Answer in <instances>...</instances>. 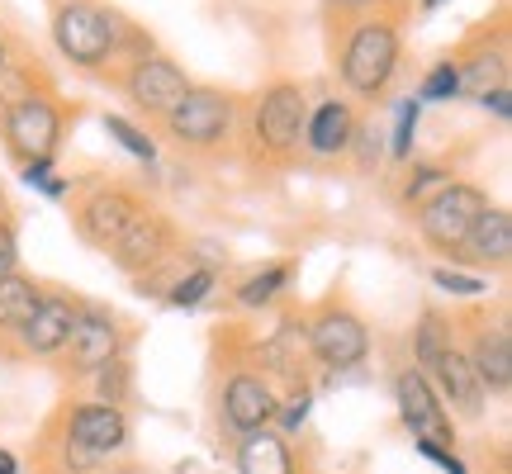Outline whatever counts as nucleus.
Wrapping results in <instances>:
<instances>
[{"label": "nucleus", "mask_w": 512, "mask_h": 474, "mask_svg": "<svg viewBox=\"0 0 512 474\" xmlns=\"http://www.w3.org/2000/svg\"><path fill=\"white\" fill-rule=\"evenodd\" d=\"M86 294L67 290V285H43L38 294V309L29 313V323L15 332L10 342V356L15 361H57L67 337H72V323H76V309H81Z\"/></svg>", "instance_id": "nucleus-9"}, {"label": "nucleus", "mask_w": 512, "mask_h": 474, "mask_svg": "<svg viewBox=\"0 0 512 474\" xmlns=\"http://www.w3.org/2000/svg\"><path fill=\"white\" fill-rule=\"evenodd\" d=\"M356 124H361L356 105L342 100V95H328V100H318L309 110V119H304V147H309L313 157H347Z\"/></svg>", "instance_id": "nucleus-19"}, {"label": "nucleus", "mask_w": 512, "mask_h": 474, "mask_svg": "<svg viewBox=\"0 0 512 474\" xmlns=\"http://www.w3.org/2000/svg\"><path fill=\"white\" fill-rule=\"evenodd\" d=\"M0 214H10V204H5V185H0Z\"/></svg>", "instance_id": "nucleus-39"}, {"label": "nucleus", "mask_w": 512, "mask_h": 474, "mask_svg": "<svg viewBox=\"0 0 512 474\" xmlns=\"http://www.w3.org/2000/svg\"><path fill=\"white\" fill-rule=\"evenodd\" d=\"M427 380H432V389H437L441 408H451V413H460L465 422H479L484 418V408H489V394H484V384H479L475 365L465 361V351L451 347L441 351L437 361H432V370H422Z\"/></svg>", "instance_id": "nucleus-16"}, {"label": "nucleus", "mask_w": 512, "mask_h": 474, "mask_svg": "<svg viewBox=\"0 0 512 474\" xmlns=\"http://www.w3.org/2000/svg\"><path fill=\"white\" fill-rule=\"evenodd\" d=\"M128 413L100 399L62 403L34 451L38 474H100L119 451H128Z\"/></svg>", "instance_id": "nucleus-1"}, {"label": "nucleus", "mask_w": 512, "mask_h": 474, "mask_svg": "<svg viewBox=\"0 0 512 474\" xmlns=\"http://www.w3.org/2000/svg\"><path fill=\"white\" fill-rule=\"evenodd\" d=\"M437 5H446V0H422V15H427V10H437Z\"/></svg>", "instance_id": "nucleus-38"}, {"label": "nucleus", "mask_w": 512, "mask_h": 474, "mask_svg": "<svg viewBox=\"0 0 512 474\" xmlns=\"http://www.w3.org/2000/svg\"><path fill=\"white\" fill-rule=\"evenodd\" d=\"M347 152H356V166H361V171H375V166L384 162V133L375 124H356Z\"/></svg>", "instance_id": "nucleus-32"}, {"label": "nucleus", "mask_w": 512, "mask_h": 474, "mask_svg": "<svg viewBox=\"0 0 512 474\" xmlns=\"http://www.w3.org/2000/svg\"><path fill=\"white\" fill-rule=\"evenodd\" d=\"M38 294H43V280H29L24 271L0 275V347L10 351L15 332L29 323V313L38 309Z\"/></svg>", "instance_id": "nucleus-22"}, {"label": "nucleus", "mask_w": 512, "mask_h": 474, "mask_svg": "<svg viewBox=\"0 0 512 474\" xmlns=\"http://www.w3.org/2000/svg\"><path fill=\"white\" fill-rule=\"evenodd\" d=\"M451 347H456V323H451L446 313L427 309L418 323H413V365H418V370H432V361Z\"/></svg>", "instance_id": "nucleus-23"}, {"label": "nucleus", "mask_w": 512, "mask_h": 474, "mask_svg": "<svg viewBox=\"0 0 512 474\" xmlns=\"http://www.w3.org/2000/svg\"><path fill=\"white\" fill-rule=\"evenodd\" d=\"M290 275H294L290 261H271V266L256 271L247 285H238V304L242 309H266V304H275L280 294L290 290Z\"/></svg>", "instance_id": "nucleus-24"}, {"label": "nucleus", "mask_w": 512, "mask_h": 474, "mask_svg": "<svg viewBox=\"0 0 512 474\" xmlns=\"http://www.w3.org/2000/svg\"><path fill=\"white\" fill-rule=\"evenodd\" d=\"M304 119L309 95L299 81H275L252 100L247 110V143L266 166H290L304 147Z\"/></svg>", "instance_id": "nucleus-2"}, {"label": "nucleus", "mask_w": 512, "mask_h": 474, "mask_svg": "<svg viewBox=\"0 0 512 474\" xmlns=\"http://www.w3.org/2000/svg\"><path fill=\"white\" fill-rule=\"evenodd\" d=\"M460 266H475V275H503L512 266V214L508 209H498V204H489L484 214H479V223L465 233V242H460L456 252Z\"/></svg>", "instance_id": "nucleus-18"}, {"label": "nucleus", "mask_w": 512, "mask_h": 474, "mask_svg": "<svg viewBox=\"0 0 512 474\" xmlns=\"http://www.w3.org/2000/svg\"><path fill=\"white\" fill-rule=\"evenodd\" d=\"M332 15H342V19H366V15H375L384 0H323Z\"/></svg>", "instance_id": "nucleus-34"}, {"label": "nucleus", "mask_w": 512, "mask_h": 474, "mask_svg": "<svg viewBox=\"0 0 512 474\" xmlns=\"http://www.w3.org/2000/svg\"><path fill=\"white\" fill-rule=\"evenodd\" d=\"M91 380H95V399H100V403L128 408V399H133V365H128V356H119V361H110V365H100Z\"/></svg>", "instance_id": "nucleus-27"}, {"label": "nucleus", "mask_w": 512, "mask_h": 474, "mask_svg": "<svg viewBox=\"0 0 512 474\" xmlns=\"http://www.w3.org/2000/svg\"><path fill=\"white\" fill-rule=\"evenodd\" d=\"M418 451L432 460V465H441L446 474H470V470H465V460H460L456 451H446V446H427V441H418Z\"/></svg>", "instance_id": "nucleus-35"}, {"label": "nucleus", "mask_w": 512, "mask_h": 474, "mask_svg": "<svg viewBox=\"0 0 512 474\" xmlns=\"http://www.w3.org/2000/svg\"><path fill=\"white\" fill-rule=\"evenodd\" d=\"M304 337H309V356L328 370H356V365L370 356V328L366 318L347 304H323L304 323Z\"/></svg>", "instance_id": "nucleus-10"}, {"label": "nucleus", "mask_w": 512, "mask_h": 474, "mask_svg": "<svg viewBox=\"0 0 512 474\" xmlns=\"http://www.w3.org/2000/svg\"><path fill=\"white\" fill-rule=\"evenodd\" d=\"M394 399H399V418L413 432V441L456 451V422L441 408L437 389H432V380L422 375L418 365H403L399 375H394Z\"/></svg>", "instance_id": "nucleus-13"}, {"label": "nucleus", "mask_w": 512, "mask_h": 474, "mask_svg": "<svg viewBox=\"0 0 512 474\" xmlns=\"http://www.w3.org/2000/svg\"><path fill=\"white\" fill-rule=\"evenodd\" d=\"M214 285H219L214 266H195V271H185L181 280L166 290V304H171V309H200L204 299L214 294Z\"/></svg>", "instance_id": "nucleus-28"}, {"label": "nucleus", "mask_w": 512, "mask_h": 474, "mask_svg": "<svg viewBox=\"0 0 512 474\" xmlns=\"http://www.w3.org/2000/svg\"><path fill=\"white\" fill-rule=\"evenodd\" d=\"M62 100L48 81H38L34 91L15 95L5 110H0V138L5 147L24 162H53L57 157V143H62Z\"/></svg>", "instance_id": "nucleus-5"}, {"label": "nucleus", "mask_w": 512, "mask_h": 474, "mask_svg": "<svg viewBox=\"0 0 512 474\" xmlns=\"http://www.w3.org/2000/svg\"><path fill=\"white\" fill-rule=\"evenodd\" d=\"M342 86H347L356 100H380L389 91V81L399 72V24L389 15H366L347 29V43H342Z\"/></svg>", "instance_id": "nucleus-4"}, {"label": "nucleus", "mask_w": 512, "mask_h": 474, "mask_svg": "<svg viewBox=\"0 0 512 474\" xmlns=\"http://www.w3.org/2000/svg\"><path fill=\"white\" fill-rule=\"evenodd\" d=\"M100 474H124V470H100Z\"/></svg>", "instance_id": "nucleus-40"}, {"label": "nucleus", "mask_w": 512, "mask_h": 474, "mask_svg": "<svg viewBox=\"0 0 512 474\" xmlns=\"http://www.w3.org/2000/svg\"><path fill=\"white\" fill-rule=\"evenodd\" d=\"M128 342H133V328H128L119 313L105 309V304H95V299H81L72 337H67V347H62V356H57L53 365L67 380H91L100 365L128 356Z\"/></svg>", "instance_id": "nucleus-6"}, {"label": "nucleus", "mask_w": 512, "mask_h": 474, "mask_svg": "<svg viewBox=\"0 0 512 474\" xmlns=\"http://www.w3.org/2000/svg\"><path fill=\"white\" fill-rule=\"evenodd\" d=\"M280 394L266 375H256V365H238L228 380H223V399H219V427L228 437H252L261 427L275 422Z\"/></svg>", "instance_id": "nucleus-12"}, {"label": "nucleus", "mask_w": 512, "mask_h": 474, "mask_svg": "<svg viewBox=\"0 0 512 474\" xmlns=\"http://www.w3.org/2000/svg\"><path fill=\"white\" fill-rule=\"evenodd\" d=\"M233 460H238V474H299V456H294L290 437H280L275 427L238 437Z\"/></svg>", "instance_id": "nucleus-20"}, {"label": "nucleus", "mask_w": 512, "mask_h": 474, "mask_svg": "<svg viewBox=\"0 0 512 474\" xmlns=\"http://www.w3.org/2000/svg\"><path fill=\"white\" fill-rule=\"evenodd\" d=\"M190 86H195V81L185 76V67L166 53L133 57V62L119 67V91H124V100L133 105V110L152 114V119H166L171 105H176Z\"/></svg>", "instance_id": "nucleus-11"}, {"label": "nucleus", "mask_w": 512, "mask_h": 474, "mask_svg": "<svg viewBox=\"0 0 512 474\" xmlns=\"http://www.w3.org/2000/svg\"><path fill=\"white\" fill-rule=\"evenodd\" d=\"M119 10L95 0H57L53 5V43L81 72H105L119 62Z\"/></svg>", "instance_id": "nucleus-3"}, {"label": "nucleus", "mask_w": 512, "mask_h": 474, "mask_svg": "<svg viewBox=\"0 0 512 474\" xmlns=\"http://www.w3.org/2000/svg\"><path fill=\"white\" fill-rule=\"evenodd\" d=\"M456 95H460V72L451 57L437 62V67H427V76H422V86H418V100H456Z\"/></svg>", "instance_id": "nucleus-30"}, {"label": "nucleus", "mask_w": 512, "mask_h": 474, "mask_svg": "<svg viewBox=\"0 0 512 474\" xmlns=\"http://www.w3.org/2000/svg\"><path fill=\"white\" fill-rule=\"evenodd\" d=\"M19 271V228L10 214H0V275Z\"/></svg>", "instance_id": "nucleus-33"}, {"label": "nucleus", "mask_w": 512, "mask_h": 474, "mask_svg": "<svg viewBox=\"0 0 512 474\" xmlns=\"http://www.w3.org/2000/svg\"><path fill=\"white\" fill-rule=\"evenodd\" d=\"M143 209H147V200L133 195V190H124V185H95V190H86L81 204H76V233L86 237L91 247L110 252V242L124 233Z\"/></svg>", "instance_id": "nucleus-15"}, {"label": "nucleus", "mask_w": 512, "mask_h": 474, "mask_svg": "<svg viewBox=\"0 0 512 474\" xmlns=\"http://www.w3.org/2000/svg\"><path fill=\"white\" fill-rule=\"evenodd\" d=\"M484 209H489V195H484L475 181H460L456 176V181L441 185L437 195L418 209V237L437 256H451V261H456L460 242H465V233L479 223Z\"/></svg>", "instance_id": "nucleus-8"}, {"label": "nucleus", "mask_w": 512, "mask_h": 474, "mask_svg": "<svg viewBox=\"0 0 512 474\" xmlns=\"http://www.w3.org/2000/svg\"><path fill=\"white\" fill-rule=\"evenodd\" d=\"M422 124V100L418 95H403L394 105V133H389V157L394 162H413V138Z\"/></svg>", "instance_id": "nucleus-26"}, {"label": "nucleus", "mask_w": 512, "mask_h": 474, "mask_svg": "<svg viewBox=\"0 0 512 474\" xmlns=\"http://www.w3.org/2000/svg\"><path fill=\"white\" fill-rule=\"evenodd\" d=\"M456 62V72H460V95H484V91H494V86H503L508 81V53H503V43H494L489 48V38L484 43H475L465 57H451Z\"/></svg>", "instance_id": "nucleus-21"}, {"label": "nucleus", "mask_w": 512, "mask_h": 474, "mask_svg": "<svg viewBox=\"0 0 512 474\" xmlns=\"http://www.w3.org/2000/svg\"><path fill=\"white\" fill-rule=\"evenodd\" d=\"M479 105H484V110L494 114V119H508V114H512V95H508V81H503V86H494V91H484V95H479Z\"/></svg>", "instance_id": "nucleus-36"}, {"label": "nucleus", "mask_w": 512, "mask_h": 474, "mask_svg": "<svg viewBox=\"0 0 512 474\" xmlns=\"http://www.w3.org/2000/svg\"><path fill=\"white\" fill-rule=\"evenodd\" d=\"M432 285L446 294H456V299H479V294L489 290L484 275H465V271H456V266H437V271H432Z\"/></svg>", "instance_id": "nucleus-31"}, {"label": "nucleus", "mask_w": 512, "mask_h": 474, "mask_svg": "<svg viewBox=\"0 0 512 474\" xmlns=\"http://www.w3.org/2000/svg\"><path fill=\"white\" fill-rule=\"evenodd\" d=\"M171 252H176V223L166 219L162 209H152V204H147L143 214L114 237L105 256H110L114 266L128 271V275H152V271H162L166 261H171Z\"/></svg>", "instance_id": "nucleus-14"}, {"label": "nucleus", "mask_w": 512, "mask_h": 474, "mask_svg": "<svg viewBox=\"0 0 512 474\" xmlns=\"http://www.w3.org/2000/svg\"><path fill=\"white\" fill-rule=\"evenodd\" d=\"M456 176L446 171V166H437V162H413L408 166V176H403V185H399V200L408 204V209H422V204L437 195L441 185H451Z\"/></svg>", "instance_id": "nucleus-25"}, {"label": "nucleus", "mask_w": 512, "mask_h": 474, "mask_svg": "<svg viewBox=\"0 0 512 474\" xmlns=\"http://www.w3.org/2000/svg\"><path fill=\"white\" fill-rule=\"evenodd\" d=\"M105 133L124 147L128 157H138V162H157V143H152V133L138 128L133 119H124V114H105Z\"/></svg>", "instance_id": "nucleus-29"}, {"label": "nucleus", "mask_w": 512, "mask_h": 474, "mask_svg": "<svg viewBox=\"0 0 512 474\" xmlns=\"http://www.w3.org/2000/svg\"><path fill=\"white\" fill-rule=\"evenodd\" d=\"M465 361L475 365V375H479V384H484L489 399H508V389H512V332L503 318H498V323L475 318Z\"/></svg>", "instance_id": "nucleus-17"}, {"label": "nucleus", "mask_w": 512, "mask_h": 474, "mask_svg": "<svg viewBox=\"0 0 512 474\" xmlns=\"http://www.w3.org/2000/svg\"><path fill=\"white\" fill-rule=\"evenodd\" d=\"M5 67H10V34L0 29V72H5Z\"/></svg>", "instance_id": "nucleus-37"}, {"label": "nucleus", "mask_w": 512, "mask_h": 474, "mask_svg": "<svg viewBox=\"0 0 512 474\" xmlns=\"http://www.w3.org/2000/svg\"><path fill=\"white\" fill-rule=\"evenodd\" d=\"M233 124H238V95L223 86H190L162 119V133L176 147L209 152L233 138Z\"/></svg>", "instance_id": "nucleus-7"}]
</instances>
